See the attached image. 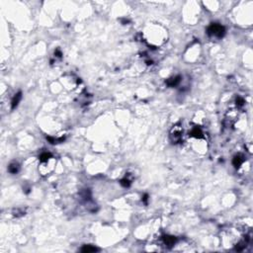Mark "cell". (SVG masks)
I'll return each mask as SVG.
<instances>
[{"label": "cell", "instance_id": "obj_1", "mask_svg": "<svg viewBox=\"0 0 253 253\" xmlns=\"http://www.w3.org/2000/svg\"><path fill=\"white\" fill-rule=\"evenodd\" d=\"M207 33L210 37H216V38H223L226 34V29L222 25L218 23H213L208 27Z\"/></svg>", "mask_w": 253, "mask_h": 253}, {"label": "cell", "instance_id": "obj_2", "mask_svg": "<svg viewBox=\"0 0 253 253\" xmlns=\"http://www.w3.org/2000/svg\"><path fill=\"white\" fill-rule=\"evenodd\" d=\"M182 138V131L181 129L178 128L177 126H174V128L172 129L170 133V139L173 142V143H178Z\"/></svg>", "mask_w": 253, "mask_h": 253}, {"label": "cell", "instance_id": "obj_3", "mask_svg": "<svg viewBox=\"0 0 253 253\" xmlns=\"http://www.w3.org/2000/svg\"><path fill=\"white\" fill-rule=\"evenodd\" d=\"M162 240H163L164 244L166 245V246L170 248L176 243L177 237L172 236V235H164V236H162Z\"/></svg>", "mask_w": 253, "mask_h": 253}, {"label": "cell", "instance_id": "obj_4", "mask_svg": "<svg viewBox=\"0 0 253 253\" xmlns=\"http://www.w3.org/2000/svg\"><path fill=\"white\" fill-rule=\"evenodd\" d=\"M243 162H244V156L242 154H236L232 159V164L236 169L239 168Z\"/></svg>", "mask_w": 253, "mask_h": 253}, {"label": "cell", "instance_id": "obj_5", "mask_svg": "<svg viewBox=\"0 0 253 253\" xmlns=\"http://www.w3.org/2000/svg\"><path fill=\"white\" fill-rule=\"evenodd\" d=\"M181 81V76L180 75H177V76H173L171 78H169L166 80V84H167L169 87H174V86H177Z\"/></svg>", "mask_w": 253, "mask_h": 253}, {"label": "cell", "instance_id": "obj_6", "mask_svg": "<svg viewBox=\"0 0 253 253\" xmlns=\"http://www.w3.org/2000/svg\"><path fill=\"white\" fill-rule=\"evenodd\" d=\"M21 99H22V92L19 91L18 93H16L15 95H14L13 99H12V101H11V109H12V110H14V109H15V108L18 106V104H19V102H20Z\"/></svg>", "mask_w": 253, "mask_h": 253}, {"label": "cell", "instance_id": "obj_7", "mask_svg": "<svg viewBox=\"0 0 253 253\" xmlns=\"http://www.w3.org/2000/svg\"><path fill=\"white\" fill-rule=\"evenodd\" d=\"M203 132H202V130L199 128V126H195V128L192 129V131L190 132V136H192V138H196V139H201L203 138Z\"/></svg>", "mask_w": 253, "mask_h": 253}, {"label": "cell", "instance_id": "obj_8", "mask_svg": "<svg viewBox=\"0 0 253 253\" xmlns=\"http://www.w3.org/2000/svg\"><path fill=\"white\" fill-rule=\"evenodd\" d=\"M19 169H20V166L16 162H12L11 164L8 166V171L11 173V174H16V173L19 172Z\"/></svg>", "mask_w": 253, "mask_h": 253}, {"label": "cell", "instance_id": "obj_9", "mask_svg": "<svg viewBox=\"0 0 253 253\" xmlns=\"http://www.w3.org/2000/svg\"><path fill=\"white\" fill-rule=\"evenodd\" d=\"M96 251H99V248L92 246V245H84V246L81 248V252H84V253L96 252Z\"/></svg>", "mask_w": 253, "mask_h": 253}, {"label": "cell", "instance_id": "obj_10", "mask_svg": "<svg viewBox=\"0 0 253 253\" xmlns=\"http://www.w3.org/2000/svg\"><path fill=\"white\" fill-rule=\"evenodd\" d=\"M53 158V155L50 152H43L41 155H40V160L42 162H48L49 159Z\"/></svg>", "mask_w": 253, "mask_h": 253}, {"label": "cell", "instance_id": "obj_11", "mask_svg": "<svg viewBox=\"0 0 253 253\" xmlns=\"http://www.w3.org/2000/svg\"><path fill=\"white\" fill-rule=\"evenodd\" d=\"M120 184L123 186V187H125V188H129L130 186H131V180H130L129 178H126V177H125L124 179H122L121 181H120Z\"/></svg>", "mask_w": 253, "mask_h": 253}, {"label": "cell", "instance_id": "obj_12", "mask_svg": "<svg viewBox=\"0 0 253 253\" xmlns=\"http://www.w3.org/2000/svg\"><path fill=\"white\" fill-rule=\"evenodd\" d=\"M244 99L243 98H241V97H237L236 98V105L238 107H241V106H243L244 105Z\"/></svg>", "mask_w": 253, "mask_h": 253}, {"label": "cell", "instance_id": "obj_13", "mask_svg": "<svg viewBox=\"0 0 253 253\" xmlns=\"http://www.w3.org/2000/svg\"><path fill=\"white\" fill-rule=\"evenodd\" d=\"M147 200H149V195H147V194H144L143 197V201L146 204H147Z\"/></svg>", "mask_w": 253, "mask_h": 253}, {"label": "cell", "instance_id": "obj_14", "mask_svg": "<svg viewBox=\"0 0 253 253\" xmlns=\"http://www.w3.org/2000/svg\"><path fill=\"white\" fill-rule=\"evenodd\" d=\"M55 55H56V56H59V57H61V53H60L59 50H56Z\"/></svg>", "mask_w": 253, "mask_h": 253}]
</instances>
